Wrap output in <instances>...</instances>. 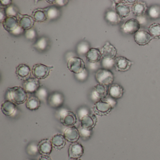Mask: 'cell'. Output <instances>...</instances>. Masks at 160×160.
Returning a JSON list of instances; mask_svg holds the SVG:
<instances>
[{"mask_svg":"<svg viewBox=\"0 0 160 160\" xmlns=\"http://www.w3.org/2000/svg\"><path fill=\"white\" fill-rule=\"evenodd\" d=\"M6 97L7 100L11 101L16 104H22L28 100V92L20 87L9 88L7 89Z\"/></svg>","mask_w":160,"mask_h":160,"instance_id":"obj_1","label":"cell"},{"mask_svg":"<svg viewBox=\"0 0 160 160\" xmlns=\"http://www.w3.org/2000/svg\"><path fill=\"white\" fill-rule=\"evenodd\" d=\"M95 78L99 84L107 87L113 83L114 76L110 70L101 68L96 72Z\"/></svg>","mask_w":160,"mask_h":160,"instance_id":"obj_2","label":"cell"},{"mask_svg":"<svg viewBox=\"0 0 160 160\" xmlns=\"http://www.w3.org/2000/svg\"><path fill=\"white\" fill-rule=\"evenodd\" d=\"M67 68L75 74L79 73L86 69L84 60L78 57H73L69 59L67 62Z\"/></svg>","mask_w":160,"mask_h":160,"instance_id":"obj_3","label":"cell"},{"mask_svg":"<svg viewBox=\"0 0 160 160\" xmlns=\"http://www.w3.org/2000/svg\"><path fill=\"white\" fill-rule=\"evenodd\" d=\"M52 67L44 64L38 63L33 65L32 73L34 78L38 79H44L49 75Z\"/></svg>","mask_w":160,"mask_h":160,"instance_id":"obj_4","label":"cell"},{"mask_svg":"<svg viewBox=\"0 0 160 160\" xmlns=\"http://www.w3.org/2000/svg\"><path fill=\"white\" fill-rule=\"evenodd\" d=\"M60 121L62 125L67 127L74 126L77 122V117L75 114L69 110H64L61 112Z\"/></svg>","mask_w":160,"mask_h":160,"instance_id":"obj_5","label":"cell"},{"mask_svg":"<svg viewBox=\"0 0 160 160\" xmlns=\"http://www.w3.org/2000/svg\"><path fill=\"white\" fill-rule=\"evenodd\" d=\"M140 26V24L137 19L132 18L124 23L122 27V30L126 34H135L139 31Z\"/></svg>","mask_w":160,"mask_h":160,"instance_id":"obj_6","label":"cell"},{"mask_svg":"<svg viewBox=\"0 0 160 160\" xmlns=\"http://www.w3.org/2000/svg\"><path fill=\"white\" fill-rule=\"evenodd\" d=\"M83 146L78 142L71 143L68 149V156L70 159H80L84 154Z\"/></svg>","mask_w":160,"mask_h":160,"instance_id":"obj_7","label":"cell"},{"mask_svg":"<svg viewBox=\"0 0 160 160\" xmlns=\"http://www.w3.org/2000/svg\"><path fill=\"white\" fill-rule=\"evenodd\" d=\"M47 102L51 107L55 108H59L64 103V96L61 92H55L48 96Z\"/></svg>","mask_w":160,"mask_h":160,"instance_id":"obj_8","label":"cell"},{"mask_svg":"<svg viewBox=\"0 0 160 160\" xmlns=\"http://www.w3.org/2000/svg\"><path fill=\"white\" fill-rule=\"evenodd\" d=\"M107 92L106 86L98 84L93 88L91 94V98L92 101H95L96 102L105 98L107 97Z\"/></svg>","mask_w":160,"mask_h":160,"instance_id":"obj_9","label":"cell"},{"mask_svg":"<svg viewBox=\"0 0 160 160\" xmlns=\"http://www.w3.org/2000/svg\"><path fill=\"white\" fill-rule=\"evenodd\" d=\"M40 88V83L39 79L35 78H30L24 81L23 88L28 93H34Z\"/></svg>","mask_w":160,"mask_h":160,"instance_id":"obj_10","label":"cell"},{"mask_svg":"<svg viewBox=\"0 0 160 160\" xmlns=\"http://www.w3.org/2000/svg\"><path fill=\"white\" fill-rule=\"evenodd\" d=\"M102 58L106 59H115L117 55V50L116 48L109 42L105 44L101 49Z\"/></svg>","mask_w":160,"mask_h":160,"instance_id":"obj_11","label":"cell"},{"mask_svg":"<svg viewBox=\"0 0 160 160\" xmlns=\"http://www.w3.org/2000/svg\"><path fill=\"white\" fill-rule=\"evenodd\" d=\"M63 136L66 141L71 143L77 142L80 137L79 130L75 126L68 127L64 131Z\"/></svg>","mask_w":160,"mask_h":160,"instance_id":"obj_12","label":"cell"},{"mask_svg":"<svg viewBox=\"0 0 160 160\" xmlns=\"http://www.w3.org/2000/svg\"><path fill=\"white\" fill-rule=\"evenodd\" d=\"M133 62L124 57H118L115 58V67L116 70L121 72L128 71Z\"/></svg>","mask_w":160,"mask_h":160,"instance_id":"obj_13","label":"cell"},{"mask_svg":"<svg viewBox=\"0 0 160 160\" xmlns=\"http://www.w3.org/2000/svg\"><path fill=\"white\" fill-rule=\"evenodd\" d=\"M81 127L86 130L92 131L97 122V118L94 114H89L80 120Z\"/></svg>","mask_w":160,"mask_h":160,"instance_id":"obj_14","label":"cell"},{"mask_svg":"<svg viewBox=\"0 0 160 160\" xmlns=\"http://www.w3.org/2000/svg\"><path fill=\"white\" fill-rule=\"evenodd\" d=\"M152 36L148 32L140 31L135 33L134 37L135 42L138 45L144 46L150 42L152 39Z\"/></svg>","mask_w":160,"mask_h":160,"instance_id":"obj_15","label":"cell"},{"mask_svg":"<svg viewBox=\"0 0 160 160\" xmlns=\"http://www.w3.org/2000/svg\"><path fill=\"white\" fill-rule=\"evenodd\" d=\"M38 150L42 155H49L53 149L51 140L48 138L42 139L38 143Z\"/></svg>","mask_w":160,"mask_h":160,"instance_id":"obj_16","label":"cell"},{"mask_svg":"<svg viewBox=\"0 0 160 160\" xmlns=\"http://www.w3.org/2000/svg\"><path fill=\"white\" fill-rule=\"evenodd\" d=\"M111 107L112 106L106 101L102 100L95 103L93 107V110L97 115H104L108 113Z\"/></svg>","mask_w":160,"mask_h":160,"instance_id":"obj_17","label":"cell"},{"mask_svg":"<svg viewBox=\"0 0 160 160\" xmlns=\"http://www.w3.org/2000/svg\"><path fill=\"white\" fill-rule=\"evenodd\" d=\"M18 25L21 28L26 31L32 28L34 24L33 18L26 15H22L20 14L18 16Z\"/></svg>","mask_w":160,"mask_h":160,"instance_id":"obj_18","label":"cell"},{"mask_svg":"<svg viewBox=\"0 0 160 160\" xmlns=\"http://www.w3.org/2000/svg\"><path fill=\"white\" fill-rule=\"evenodd\" d=\"M3 28L5 30L11 33L18 27V20L14 17H7L2 22Z\"/></svg>","mask_w":160,"mask_h":160,"instance_id":"obj_19","label":"cell"},{"mask_svg":"<svg viewBox=\"0 0 160 160\" xmlns=\"http://www.w3.org/2000/svg\"><path fill=\"white\" fill-rule=\"evenodd\" d=\"M119 2H116L115 11L122 18H125L129 16L131 10L130 7L124 1H119Z\"/></svg>","mask_w":160,"mask_h":160,"instance_id":"obj_20","label":"cell"},{"mask_svg":"<svg viewBox=\"0 0 160 160\" xmlns=\"http://www.w3.org/2000/svg\"><path fill=\"white\" fill-rule=\"evenodd\" d=\"M16 73L18 78L25 81L30 78L31 70L27 64H19L16 68Z\"/></svg>","mask_w":160,"mask_h":160,"instance_id":"obj_21","label":"cell"},{"mask_svg":"<svg viewBox=\"0 0 160 160\" xmlns=\"http://www.w3.org/2000/svg\"><path fill=\"white\" fill-rule=\"evenodd\" d=\"M51 142L54 149L57 150L62 149L66 145V139L63 135L57 134L51 138Z\"/></svg>","mask_w":160,"mask_h":160,"instance_id":"obj_22","label":"cell"},{"mask_svg":"<svg viewBox=\"0 0 160 160\" xmlns=\"http://www.w3.org/2000/svg\"><path fill=\"white\" fill-rule=\"evenodd\" d=\"M148 10L146 3L140 1H136L132 6V12L133 14L137 17L144 15Z\"/></svg>","mask_w":160,"mask_h":160,"instance_id":"obj_23","label":"cell"},{"mask_svg":"<svg viewBox=\"0 0 160 160\" xmlns=\"http://www.w3.org/2000/svg\"><path fill=\"white\" fill-rule=\"evenodd\" d=\"M16 104L9 100L4 101L1 105V109L2 112L6 116H11L13 115L16 110Z\"/></svg>","mask_w":160,"mask_h":160,"instance_id":"obj_24","label":"cell"},{"mask_svg":"<svg viewBox=\"0 0 160 160\" xmlns=\"http://www.w3.org/2000/svg\"><path fill=\"white\" fill-rule=\"evenodd\" d=\"M87 60L89 62L97 63L99 62L102 58L101 51L96 48H91L86 55Z\"/></svg>","mask_w":160,"mask_h":160,"instance_id":"obj_25","label":"cell"},{"mask_svg":"<svg viewBox=\"0 0 160 160\" xmlns=\"http://www.w3.org/2000/svg\"><path fill=\"white\" fill-rule=\"evenodd\" d=\"M105 18L108 23L112 25H117L120 23L122 18L118 15L116 11L109 10L106 12Z\"/></svg>","mask_w":160,"mask_h":160,"instance_id":"obj_26","label":"cell"},{"mask_svg":"<svg viewBox=\"0 0 160 160\" xmlns=\"http://www.w3.org/2000/svg\"><path fill=\"white\" fill-rule=\"evenodd\" d=\"M123 88L121 86L115 84L111 85L108 89L109 96L114 99L120 98L123 94Z\"/></svg>","mask_w":160,"mask_h":160,"instance_id":"obj_27","label":"cell"},{"mask_svg":"<svg viewBox=\"0 0 160 160\" xmlns=\"http://www.w3.org/2000/svg\"><path fill=\"white\" fill-rule=\"evenodd\" d=\"M26 105L29 110L34 111L39 109L41 105V101L36 96H32L27 100Z\"/></svg>","mask_w":160,"mask_h":160,"instance_id":"obj_28","label":"cell"},{"mask_svg":"<svg viewBox=\"0 0 160 160\" xmlns=\"http://www.w3.org/2000/svg\"><path fill=\"white\" fill-rule=\"evenodd\" d=\"M148 16L152 19L160 18V5L155 4L152 5L147 11Z\"/></svg>","mask_w":160,"mask_h":160,"instance_id":"obj_29","label":"cell"},{"mask_svg":"<svg viewBox=\"0 0 160 160\" xmlns=\"http://www.w3.org/2000/svg\"><path fill=\"white\" fill-rule=\"evenodd\" d=\"M47 18L49 19H55L59 17L60 12L58 7L56 6H50L44 9Z\"/></svg>","mask_w":160,"mask_h":160,"instance_id":"obj_30","label":"cell"},{"mask_svg":"<svg viewBox=\"0 0 160 160\" xmlns=\"http://www.w3.org/2000/svg\"><path fill=\"white\" fill-rule=\"evenodd\" d=\"M90 48V45L87 41H82L78 45L77 52L80 56H84L86 55Z\"/></svg>","mask_w":160,"mask_h":160,"instance_id":"obj_31","label":"cell"},{"mask_svg":"<svg viewBox=\"0 0 160 160\" xmlns=\"http://www.w3.org/2000/svg\"><path fill=\"white\" fill-rule=\"evenodd\" d=\"M48 40L45 37L40 38L35 43L34 47L40 51H45L48 46Z\"/></svg>","mask_w":160,"mask_h":160,"instance_id":"obj_32","label":"cell"},{"mask_svg":"<svg viewBox=\"0 0 160 160\" xmlns=\"http://www.w3.org/2000/svg\"><path fill=\"white\" fill-rule=\"evenodd\" d=\"M149 33L153 38L160 39V24L154 23L151 24L148 28Z\"/></svg>","mask_w":160,"mask_h":160,"instance_id":"obj_33","label":"cell"},{"mask_svg":"<svg viewBox=\"0 0 160 160\" xmlns=\"http://www.w3.org/2000/svg\"><path fill=\"white\" fill-rule=\"evenodd\" d=\"M34 21L37 22H43L47 19L45 12L43 10H36L32 14Z\"/></svg>","mask_w":160,"mask_h":160,"instance_id":"obj_34","label":"cell"},{"mask_svg":"<svg viewBox=\"0 0 160 160\" xmlns=\"http://www.w3.org/2000/svg\"><path fill=\"white\" fill-rule=\"evenodd\" d=\"M35 96L40 99V101H44L47 100L48 98V93L47 90L44 87H40L39 89L35 93Z\"/></svg>","mask_w":160,"mask_h":160,"instance_id":"obj_35","label":"cell"},{"mask_svg":"<svg viewBox=\"0 0 160 160\" xmlns=\"http://www.w3.org/2000/svg\"><path fill=\"white\" fill-rule=\"evenodd\" d=\"M5 12L7 17H14L17 18L19 16V11L16 6L11 4L5 8Z\"/></svg>","mask_w":160,"mask_h":160,"instance_id":"obj_36","label":"cell"},{"mask_svg":"<svg viewBox=\"0 0 160 160\" xmlns=\"http://www.w3.org/2000/svg\"><path fill=\"white\" fill-rule=\"evenodd\" d=\"M28 153L30 155H36L39 153L38 150V144L35 142H32L28 145L27 148Z\"/></svg>","mask_w":160,"mask_h":160,"instance_id":"obj_37","label":"cell"},{"mask_svg":"<svg viewBox=\"0 0 160 160\" xmlns=\"http://www.w3.org/2000/svg\"><path fill=\"white\" fill-rule=\"evenodd\" d=\"M115 59L108 60L103 58L101 62V65L102 68L109 70L112 69L115 67Z\"/></svg>","mask_w":160,"mask_h":160,"instance_id":"obj_38","label":"cell"},{"mask_svg":"<svg viewBox=\"0 0 160 160\" xmlns=\"http://www.w3.org/2000/svg\"><path fill=\"white\" fill-rule=\"evenodd\" d=\"M79 133H80V137L82 138L83 139H87L89 138L92 134V131L90 130H86L82 128L80 126L79 129Z\"/></svg>","mask_w":160,"mask_h":160,"instance_id":"obj_39","label":"cell"},{"mask_svg":"<svg viewBox=\"0 0 160 160\" xmlns=\"http://www.w3.org/2000/svg\"><path fill=\"white\" fill-rule=\"evenodd\" d=\"M76 78L80 81H84L88 78V72L87 69L84 71L77 74H75Z\"/></svg>","mask_w":160,"mask_h":160,"instance_id":"obj_40","label":"cell"},{"mask_svg":"<svg viewBox=\"0 0 160 160\" xmlns=\"http://www.w3.org/2000/svg\"><path fill=\"white\" fill-rule=\"evenodd\" d=\"M25 36L27 39L29 40H33L36 38V31L35 29L33 28H31L30 29L26 31L25 33Z\"/></svg>","mask_w":160,"mask_h":160,"instance_id":"obj_41","label":"cell"},{"mask_svg":"<svg viewBox=\"0 0 160 160\" xmlns=\"http://www.w3.org/2000/svg\"><path fill=\"white\" fill-rule=\"evenodd\" d=\"M89 114L90 113L88 109L85 107H82L80 108L77 111V115L79 118V120L81 119L82 118Z\"/></svg>","mask_w":160,"mask_h":160,"instance_id":"obj_42","label":"cell"},{"mask_svg":"<svg viewBox=\"0 0 160 160\" xmlns=\"http://www.w3.org/2000/svg\"><path fill=\"white\" fill-rule=\"evenodd\" d=\"M52 3L56 4L57 6H60V7H62L64 6L68 3L69 1H66V0H57V1H51Z\"/></svg>","mask_w":160,"mask_h":160,"instance_id":"obj_43","label":"cell"},{"mask_svg":"<svg viewBox=\"0 0 160 160\" xmlns=\"http://www.w3.org/2000/svg\"><path fill=\"white\" fill-rule=\"evenodd\" d=\"M137 20L138 21L140 26H144L146 25L147 23V18L144 15L141 16L137 17Z\"/></svg>","mask_w":160,"mask_h":160,"instance_id":"obj_44","label":"cell"},{"mask_svg":"<svg viewBox=\"0 0 160 160\" xmlns=\"http://www.w3.org/2000/svg\"><path fill=\"white\" fill-rule=\"evenodd\" d=\"M6 18L7 16L5 12V9L1 7L0 9V22L2 23Z\"/></svg>","mask_w":160,"mask_h":160,"instance_id":"obj_45","label":"cell"},{"mask_svg":"<svg viewBox=\"0 0 160 160\" xmlns=\"http://www.w3.org/2000/svg\"><path fill=\"white\" fill-rule=\"evenodd\" d=\"M100 65L99 62L97 63H91V62H89L88 66L89 69L92 71H95L97 70L98 71L99 70V66Z\"/></svg>","mask_w":160,"mask_h":160,"instance_id":"obj_46","label":"cell"},{"mask_svg":"<svg viewBox=\"0 0 160 160\" xmlns=\"http://www.w3.org/2000/svg\"><path fill=\"white\" fill-rule=\"evenodd\" d=\"M25 30L21 28L20 27H18L13 32H11V34H12L14 36H18V35H21Z\"/></svg>","mask_w":160,"mask_h":160,"instance_id":"obj_47","label":"cell"},{"mask_svg":"<svg viewBox=\"0 0 160 160\" xmlns=\"http://www.w3.org/2000/svg\"><path fill=\"white\" fill-rule=\"evenodd\" d=\"M12 2L11 0H1L0 4L1 7H7L12 4Z\"/></svg>","mask_w":160,"mask_h":160,"instance_id":"obj_48","label":"cell"},{"mask_svg":"<svg viewBox=\"0 0 160 160\" xmlns=\"http://www.w3.org/2000/svg\"><path fill=\"white\" fill-rule=\"evenodd\" d=\"M38 160H52L49 155H42Z\"/></svg>","mask_w":160,"mask_h":160,"instance_id":"obj_49","label":"cell"},{"mask_svg":"<svg viewBox=\"0 0 160 160\" xmlns=\"http://www.w3.org/2000/svg\"><path fill=\"white\" fill-rule=\"evenodd\" d=\"M70 160H81L80 159H71Z\"/></svg>","mask_w":160,"mask_h":160,"instance_id":"obj_50","label":"cell"},{"mask_svg":"<svg viewBox=\"0 0 160 160\" xmlns=\"http://www.w3.org/2000/svg\"></svg>","mask_w":160,"mask_h":160,"instance_id":"obj_51","label":"cell"}]
</instances>
